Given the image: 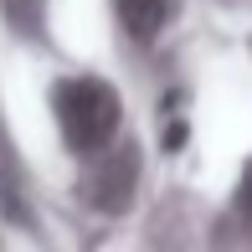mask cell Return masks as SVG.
Listing matches in <instances>:
<instances>
[{
  "label": "cell",
  "mask_w": 252,
  "mask_h": 252,
  "mask_svg": "<svg viewBox=\"0 0 252 252\" xmlns=\"http://www.w3.org/2000/svg\"><path fill=\"white\" fill-rule=\"evenodd\" d=\"M52 108H57V129H62L67 150H77V155L108 150L119 124H124V103L103 77H67V83H57Z\"/></svg>",
  "instance_id": "6da1fadb"
},
{
  "label": "cell",
  "mask_w": 252,
  "mask_h": 252,
  "mask_svg": "<svg viewBox=\"0 0 252 252\" xmlns=\"http://www.w3.org/2000/svg\"><path fill=\"white\" fill-rule=\"evenodd\" d=\"M113 5H119V26L139 41H150L170 21V0H113Z\"/></svg>",
  "instance_id": "7a4b0ae2"
},
{
  "label": "cell",
  "mask_w": 252,
  "mask_h": 252,
  "mask_svg": "<svg viewBox=\"0 0 252 252\" xmlns=\"http://www.w3.org/2000/svg\"><path fill=\"white\" fill-rule=\"evenodd\" d=\"M5 10H10L16 26H36L41 21V0H5Z\"/></svg>",
  "instance_id": "3957f363"
},
{
  "label": "cell",
  "mask_w": 252,
  "mask_h": 252,
  "mask_svg": "<svg viewBox=\"0 0 252 252\" xmlns=\"http://www.w3.org/2000/svg\"><path fill=\"white\" fill-rule=\"evenodd\" d=\"M237 211L252 216V159L242 165V180H237Z\"/></svg>",
  "instance_id": "277c9868"
}]
</instances>
